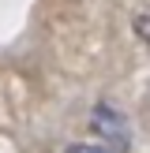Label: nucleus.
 Returning a JSON list of instances; mask_svg holds the SVG:
<instances>
[{
	"instance_id": "nucleus-1",
	"label": "nucleus",
	"mask_w": 150,
	"mask_h": 153,
	"mask_svg": "<svg viewBox=\"0 0 150 153\" xmlns=\"http://www.w3.org/2000/svg\"><path fill=\"white\" fill-rule=\"evenodd\" d=\"M90 127H94V131L101 134V138L109 142L116 153H124V149H128V138H131V134H128V120L120 116L112 105H98L94 116H90Z\"/></svg>"
},
{
	"instance_id": "nucleus-2",
	"label": "nucleus",
	"mask_w": 150,
	"mask_h": 153,
	"mask_svg": "<svg viewBox=\"0 0 150 153\" xmlns=\"http://www.w3.org/2000/svg\"><path fill=\"white\" fill-rule=\"evenodd\" d=\"M135 34H139L142 45H150V11H139V15H135Z\"/></svg>"
},
{
	"instance_id": "nucleus-3",
	"label": "nucleus",
	"mask_w": 150,
	"mask_h": 153,
	"mask_svg": "<svg viewBox=\"0 0 150 153\" xmlns=\"http://www.w3.org/2000/svg\"><path fill=\"white\" fill-rule=\"evenodd\" d=\"M64 153H116L112 146H90V142H71Z\"/></svg>"
}]
</instances>
